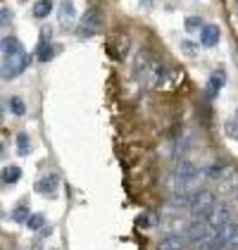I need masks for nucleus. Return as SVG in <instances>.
Wrapping results in <instances>:
<instances>
[{
    "mask_svg": "<svg viewBox=\"0 0 238 250\" xmlns=\"http://www.w3.org/2000/svg\"><path fill=\"white\" fill-rule=\"evenodd\" d=\"M29 67V53L24 50L17 36H5L2 39V79H17Z\"/></svg>",
    "mask_w": 238,
    "mask_h": 250,
    "instance_id": "f257e3e1",
    "label": "nucleus"
},
{
    "mask_svg": "<svg viewBox=\"0 0 238 250\" xmlns=\"http://www.w3.org/2000/svg\"><path fill=\"white\" fill-rule=\"evenodd\" d=\"M24 227H29L31 231H36V233H39V231L45 227V219H43V214L36 212V214H31V217L26 219V224H24Z\"/></svg>",
    "mask_w": 238,
    "mask_h": 250,
    "instance_id": "6ab92c4d",
    "label": "nucleus"
},
{
    "mask_svg": "<svg viewBox=\"0 0 238 250\" xmlns=\"http://www.w3.org/2000/svg\"><path fill=\"white\" fill-rule=\"evenodd\" d=\"M234 2H236V15H238V0H234Z\"/></svg>",
    "mask_w": 238,
    "mask_h": 250,
    "instance_id": "bb28decb",
    "label": "nucleus"
},
{
    "mask_svg": "<svg viewBox=\"0 0 238 250\" xmlns=\"http://www.w3.org/2000/svg\"><path fill=\"white\" fill-rule=\"evenodd\" d=\"M202 174H205V169H200L191 160H181L169 172V184H172L174 193H193Z\"/></svg>",
    "mask_w": 238,
    "mask_h": 250,
    "instance_id": "f03ea898",
    "label": "nucleus"
},
{
    "mask_svg": "<svg viewBox=\"0 0 238 250\" xmlns=\"http://www.w3.org/2000/svg\"><path fill=\"white\" fill-rule=\"evenodd\" d=\"M53 50H55V48H53V43H50V29H43V31H40V41H39V60L40 62H48V60L55 55Z\"/></svg>",
    "mask_w": 238,
    "mask_h": 250,
    "instance_id": "9b49d317",
    "label": "nucleus"
},
{
    "mask_svg": "<svg viewBox=\"0 0 238 250\" xmlns=\"http://www.w3.org/2000/svg\"><path fill=\"white\" fill-rule=\"evenodd\" d=\"M12 20V12L7 7H2V26H7V21Z\"/></svg>",
    "mask_w": 238,
    "mask_h": 250,
    "instance_id": "393cba45",
    "label": "nucleus"
},
{
    "mask_svg": "<svg viewBox=\"0 0 238 250\" xmlns=\"http://www.w3.org/2000/svg\"><path fill=\"white\" fill-rule=\"evenodd\" d=\"M205 224L210 227L212 233L219 231L221 227H226V224H231V208H229L226 203H217V208L210 212V217L205 219Z\"/></svg>",
    "mask_w": 238,
    "mask_h": 250,
    "instance_id": "423d86ee",
    "label": "nucleus"
},
{
    "mask_svg": "<svg viewBox=\"0 0 238 250\" xmlns=\"http://www.w3.org/2000/svg\"><path fill=\"white\" fill-rule=\"evenodd\" d=\"M162 227H164V236H169V233H181L183 229V222H181V217L177 214H169V217H162Z\"/></svg>",
    "mask_w": 238,
    "mask_h": 250,
    "instance_id": "4468645a",
    "label": "nucleus"
},
{
    "mask_svg": "<svg viewBox=\"0 0 238 250\" xmlns=\"http://www.w3.org/2000/svg\"><path fill=\"white\" fill-rule=\"evenodd\" d=\"M7 105H10V110H12L15 115H20V117L26 112V105H24V100H21L20 96H12L10 100H7Z\"/></svg>",
    "mask_w": 238,
    "mask_h": 250,
    "instance_id": "aec40b11",
    "label": "nucleus"
},
{
    "mask_svg": "<svg viewBox=\"0 0 238 250\" xmlns=\"http://www.w3.org/2000/svg\"><path fill=\"white\" fill-rule=\"evenodd\" d=\"M181 48H183L188 55H196V45H193L191 41H181Z\"/></svg>",
    "mask_w": 238,
    "mask_h": 250,
    "instance_id": "b1692460",
    "label": "nucleus"
},
{
    "mask_svg": "<svg viewBox=\"0 0 238 250\" xmlns=\"http://www.w3.org/2000/svg\"><path fill=\"white\" fill-rule=\"evenodd\" d=\"M58 21L62 29H72L74 21H77V7L72 0H62L58 7Z\"/></svg>",
    "mask_w": 238,
    "mask_h": 250,
    "instance_id": "0eeeda50",
    "label": "nucleus"
},
{
    "mask_svg": "<svg viewBox=\"0 0 238 250\" xmlns=\"http://www.w3.org/2000/svg\"><path fill=\"white\" fill-rule=\"evenodd\" d=\"M219 39H221V29L217 24H205V29L200 31V45H205V48L217 45Z\"/></svg>",
    "mask_w": 238,
    "mask_h": 250,
    "instance_id": "9d476101",
    "label": "nucleus"
},
{
    "mask_svg": "<svg viewBox=\"0 0 238 250\" xmlns=\"http://www.w3.org/2000/svg\"><path fill=\"white\" fill-rule=\"evenodd\" d=\"M188 246V238H186V233L181 236V233H169V236H162L158 243V248L155 250H186Z\"/></svg>",
    "mask_w": 238,
    "mask_h": 250,
    "instance_id": "1a4fd4ad",
    "label": "nucleus"
},
{
    "mask_svg": "<svg viewBox=\"0 0 238 250\" xmlns=\"http://www.w3.org/2000/svg\"><path fill=\"white\" fill-rule=\"evenodd\" d=\"M236 203H238V193H236Z\"/></svg>",
    "mask_w": 238,
    "mask_h": 250,
    "instance_id": "cd10ccee",
    "label": "nucleus"
},
{
    "mask_svg": "<svg viewBox=\"0 0 238 250\" xmlns=\"http://www.w3.org/2000/svg\"><path fill=\"white\" fill-rule=\"evenodd\" d=\"M226 165L224 162H210L207 167H205V176L210 179V181H221L224 176H226Z\"/></svg>",
    "mask_w": 238,
    "mask_h": 250,
    "instance_id": "ddd939ff",
    "label": "nucleus"
},
{
    "mask_svg": "<svg viewBox=\"0 0 238 250\" xmlns=\"http://www.w3.org/2000/svg\"><path fill=\"white\" fill-rule=\"evenodd\" d=\"M100 24H102V15H100L98 7H88L86 15L79 20V36L81 39H91L100 31Z\"/></svg>",
    "mask_w": 238,
    "mask_h": 250,
    "instance_id": "20e7f679",
    "label": "nucleus"
},
{
    "mask_svg": "<svg viewBox=\"0 0 238 250\" xmlns=\"http://www.w3.org/2000/svg\"><path fill=\"white\" fill-rule=\"evenodd\" d=\"M224 129H226V136H229V138L238 141V124L234 122V119H229V122L224 124Z\"/></svg>",
    "mask_w": 238,
    "mask_h": 250,
    "instance_id": "4be33fe9",
    "label": "nucleus"
},
{
    "mask_svg": "<svg viewBox=\"0 0 238 250\" xmlns=\"http://www.w3.org/2000/svg\"><path fill=\"white\" fill-rule=\"evenodd\" d=\"M139 227H140V229L153 227V214H148V212H145V214H140V217H139Z\"/></svg>",
    "mask_w": 238,
    "mask_h": 250,
    "instance_id": "5701e85b",
    "label": "nucleus"
},
{
    "mask_svg": "<svg viewBox=\"0 0 238 250\" xmlns=\"http://www.w3.org/2000/svg\"><path fill=\"white\" fill-rule=\"evenodd\" d=\"M17 153L24 157V155L31 153V141H29V134H17Z\"/></svg>",
    "mask_w": 238,
    "mask_h": 250,
    "instance_id": "a211bd4d",
    "label": "nucleus"
},
{
    "mask_svg": "<svg viewBox=\"0 0 238 250\" xmlns=\"http://www.w3.org/2000/svg\"><path fill=\"white\" fill-rule=\"evenodd\" d=\"M29 217H31V214H29V205H26V203H21L20 208L12 212V219H15V222H20V224H26V219H29Z\"/></svg>",
    "mask_w": 238,
    "mask_h": 250,
    "instance_id": "412c9836",
    "label": "nucleus"
},
{
    "mask_svg": "<svg viewBox=\"0 0 238 250\" xmlns=\"http://www.w3.org/2000/svg\"><path fill=\"white\" fill-rule=\"evenodd\" d=\"M20 179H21V169L17 165H7V167L2 169V181H5V186H15Z\"/></svg>",
    "mask_w": 238,
    "mask_h": 250,
    "instance_id": "2eb2a0df",
    "label": "nucleus"
},
{
    "mask_svg": "<svg viewBox=\"0 0 238 250\" xmlns=\"http://www.w3.org/2000/svg\"><path fill=\"white\" fill-rule=\"evenodd\" d=\"M31 12H34V17H36V20H45V17L53 12V0H36Z\"/></svg>",
    "mask_w": 238,
    "mask_h": 250,
    "instance_id": "dca6fc26",
    "label": "nucleus"
},
{
    "mask_svg": "<svg viewBox=\"0 0 238 250\" xmlns=\"http://www.w3.org/2000/svg\"><path fill=\"white\" fill-rule=\"evenodd\" d=\"M50 233H53V227H43V229L39 231L40 238H45V236H50Z\"/></svg>",
    "mask_w": 238,
    "mask_h": 250,
    "instance_id": "a878e982",
    "label": "nucleus"
},
{
    "mask_svg": "<svg viewBox=\"0 0 238 250\" xmlns=\"http://www.w3.org/2000/svg\"><path fill=\"white\" fill-rule=\"evenodd\" d=\"M58 186H60V176L55 172H50L36 181V193L48 195V198H55V195H58Z\"/></svg>",
    "mask_w": 238,
    "mask_h": 250,
    "instance_id": "6e6552de",
    "label": "nucleus"
},
{
    "mask_svg": "<svg viewBox=\"0 0 238 250\" xmlns=\"http://www.w3.org/2000/svg\"><path fill=\"white\" fill-rule=\"evenodd\" d=\"M224 83H226V74H224V69H215L212 74H210V81H207V91H210V96L215 98L224 88Z\"/></svg>",
    "mask_w": 238,
    "mask_h": 250,
    "instance_id": "f8f14e48",
    "label": "nucleus"
},
{
    "mask_svg": "<svg viewBox=\"0 0 238 250\" xmlns=\"http://www.w3.org/2000/svg\"><path fill=\"white\" fill-rule=\"evenodd\" d=\"M186 238H188V243H193V246H200V243L207 246L210 238H212V231L205 224V219H193L191 224H186Z\"/></svg>",
    "mask_w": 238,
    "mask_h": 250,
    "instance_id": "39448f33",
    "label": "nucleus"
},
{
    "mask_svg": "<svg viewBox=\"0 0 238 250\" xmlns=\"http://www.w3.org/2000/svg\"><path fill=\"white\" fill-rule=\"evenodd\" d=\"M217 208V195L210 191V188H200L193 195V203H191V217L193 219H207L210 212Z\"/></svg>",
    "mask_w": 238,
    "mask_h": 250,
    "instance_id": "7ed1b4c3",
    "label": "nucleus"
},
{
    "mask_svg": "<svg viewBox=\"0 0 238 250\" xmlns=\"http://www.w3.org/2000/svg\"><path fill=\"white\" fill-rule=\"evenodd\" d=\"M186 29H188V34H200L202 29H205V21L200 15H191V17H186Z\"/></svg>",
    "mask_w": 238,
    "mask_h": 250,
    "instance_id": "f3484780",
    "label": "nucleus"
}]
</instances>
